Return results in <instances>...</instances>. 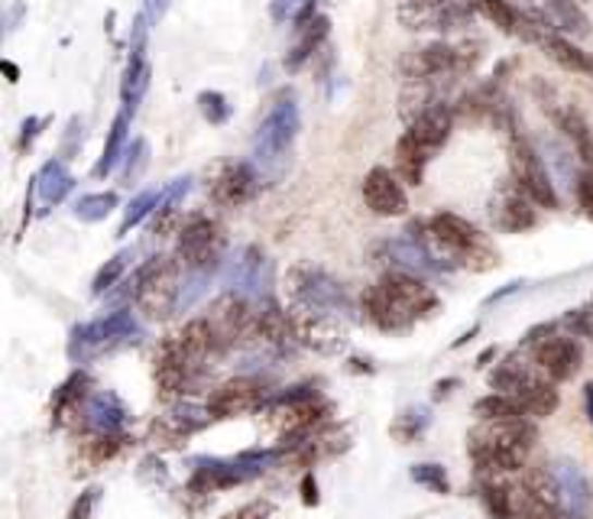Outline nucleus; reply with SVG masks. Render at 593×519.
Returning <instances> with one entry per match:
<instances>
[{
    "label": "nucleus",
    "mask_w": 593,
    "mask_h": 519,
    "mask_svg": "<svg viewBox=\"0 0 593 519\" xmlns=\"http://www.w3.org/2000/svg\"><path fill=\"white\" fill-rule=\"evenodd\" d=\"M360 309L373 328L386 335H399L419 325L422 318L435 315L438 295L422 276L389 269L379 282L366 286V292L360 295Z\"/></svg>",
    "instance_id": "obj_1"
},
{
    "label": "nucleus",
    "mask_w": 593,
    "mask_h": 519,
    "mask_svg": "<svg viewBox=\"0 0 593 519\" xmlns=\"http://www.w3.org/2000/svg\"><path fill=\"white\" fill-rule=\"evenodd\" d=\"M535 442H538V425L529 415L480 419L468 432V455L476 478H509L522 471Z\"/></svg>",
    "instance_id": "obj_2"
},
{
    "label": "nucleus",
    "mask_w": 593,
    "mask_h": 519,
    "mask_svg": "<svg viewBox=\"0 0 593 519\" xmlns=\"http://www.w3.org/2000/svg\"><path fill=\"white\" fill-rule=\"evenodd\" d=\"M451 128H455V114L445 101L432 105L415 121H409V130L396 143V176L409 185H422L425 166L448 143Z\"/></svg>",
    "instance_id": "obj_3"
},
{
    "label": "nucleus",
    "mask_w": 593,
    "mask_h": 519,
    "mask_svg": "<svg viewBox=\"0 0 593 519\" xmlns=\"http://www.w3.org/2000/svg\"><path fill=\"white\" fill-rule=\"evenodd\" d=\"M428 234L422 238L425 244H435L441 257H448L458 266H468L474 273H486L493 269L499 257L489 248V241L476 231L474 225L455 212H438L435 218H428Z\"/></svg>",
    "instance_id": "obj_4"
},
{
    "label": "nucleus",
    "mask_w": 593,
    "mask_h": 519,
    "mask_svg": "<svg viewBox=\"0 0 593 519\" xmlns=\"http://www.w3.org/2000/svg\"><path fill=\"white\" fill-rule=\"evenodd\" d=\"M182 263L179 257H149L130 282V299L136 305V312L149 322H166L179 302H182Z\"/></svg>",
    "instance_id": "obj_5"
},
{
    "label": "nucleus",
    "mask_w": 593,
    "mask_h": 519,
    "mask_svg": "<svg viewBox=\"0 0 593 519\" xmlns=\"http://www.w3.org/2000/svg\"><path fill=\"white\" fill-rule=\"evenodd\" d=\"M558 328H561V322H545V325L529 328L522 338V351L535 361V367L548 381L565 384V381L578 377V371L584 364V348L574 335H561Z\"/></svg>",
    "instance_id": "obj_6"
},
{
    "label": "nucleus",
    "mask_w": 593,
    "mask_h": 519,
    "mask_svg": "<svg viewBox=\"0 0 593 519\" xmlns=\"http://www.w3.org/2000/svg\"><path fill=\"white\" fill-rule=\"evenodd\" d=\"M208 367H202L179 341V335L166 338L159 348H156V358H153V381H156V396L162 402H179L185 399L192 389L198 387V381L205 377Z\"/></svg>",
    "instance_id": "obj_7"
},
{
    "label": "nucleus",
    "mask_w": 593,
    "mask_h": 519,
    "mask_svg": "<svg viewBox=\"0 0 593 519\" xmlns=\"http://www.w3.org/2000/svg\"><path fill=\"white\" fill-rule=\"evenodd\" d=\"M289 292L295 299L299 309H308V312H331V315H341L348 312V292H344V282H338L328 269L322 266H292L289 269Z\"/></svg>",
    "instance_id": "obj_8"
},
{
    "label": "nucleus",
    "mask_w": 593,
    "mask_h": 519,
    "mask_svg": "<svg viewBox=\"0 0 593 519\" xmlns=\"http://www.w3.org/2000/svg\"><path fill=\"white\" fill-rule=\"evenodd\" d=\"M276 393H269V384L256 374H243V377H231L225 381L221 387L215 389L205 402L211 422H228V419H240V415H250V412H259L266 409V402L273 399Z\"/></svg>",
    "instance_id": "obj_9"
},
{
    "label": "nucleus",
    "mask_w": 593,
    "mask_h": 519,
    "mask_svg": "<svg viewBox=\"0 0 593 519\" xmlns=\"http://www.w3.org/2000/svg\"><path fill=\"white\" fill-rule=\"evenodd\" d=\"M295 136H299V105H295L292 95H286V98H279L269 108V114L263 118V124L256 130V136H253V156L259 162L273 166V162L286 159V153L292 149Z\"/></svg>",
    "instance_id": "obj_10"
},
{
    "label": "nucleus",
    "mask_w": 593,
    "mask_h": 519,
    "mask_svg": "<svg viewBox=\"0 0 593 519\" xmlns=\"http://www.w3.org/2000/svg\"><path fill=\"white\" fill-rule=\"evenodd\" d=\"M225 251V231L218 221L198 215L192 218L182 231H179V244H176V257L189 269V273H208Z\"/></svg>",
    "instance_id": "obj_11"
},
{
    "label": "nucleus",
    "mask_w": 593,
    "mask_h": 519,
    "mask_svg": "<svg viewBox=\"0 0 593 519\" xmlns=\"http://www.w3.org/2000/svg\"><path fill=\"white\" fill-rule=\"evenodd\" d=\"M208 322L215 325V331L228 351L256 341V305L243 292L231 289V292L218 295L208 309Z\"/></svg>",
    "instance_id": "obj_12"
},
{
    "label": "nucleus",
    "mask_w": 593,
    "mask_h": 519,
    "mask_svg": "<svg viewBox=\"0 0 593 519\" xmlns=\"http://www.w3.org/2000/svg\"><path fill=\"white\" fill-rule=\"evenodd\" d=\"M512 182L538 205V208H558V192L552 185V176H548V166L542 162V156L532 149L529 140L516 136L512 140Z\"/></svg>",
    "instance_id": "obj_13"
},
{
    "label": "nucleus",
    "mask_w": 593,
    "mask_h": 519,
    "mask_svg": "<svg viewBox=\"0 0 593 519\" xmlns=\"http://www.w3.org/2000/svg\"><path fill=\"white\" fill-rule=\"evenodd\" d=\"M292 322H295V338L302 348L315 351V354H341L348 348V328L341 325L338 315L331 312H308V309H292Z\"/></svg>",
    "instance_id": "obj_14"
},
{
    "label": "nucleus",
    "mask_w": 593,
    "mask_h": 519,
    "mask_svg": "<svg viewBox=\"0 0 593 519\" xmlns=\"http://www.w3.org/2000/svg\"><path fill=\"white\" fill-rule=\"evenodd\" d=\"M211 422L208 409H198L192 402H169V412L156 415L149 425V438L159 448H182V442H189L195 432H202Z\"/></svg>",
    "instance_id": "obj_15"
},
{
    "label": "nucleus",
    "mask_w": 593,
    "mask_h": 519,
    "mask_svg": "<svg viewBox=\"0 0 593 519\" xmlns=\"http://www.w3.org/2000/svg\"><path fill=\"white\" fill-rule=\"evenodd\" d=\"M476 10V0H402L399 16L412 29H451Z\"/></svg>",
    "instance_id": "obj_16"
},
{
    "label": "nucleus",
    "mask_w": 593,
    "mask_h": 519,
    "mask_svg": "<svg viewBox=\"0 0 593 519\" xmlns=\"http://www.w3.org/2000/svg\"><path fill=\"white\" fill-rule=\"evenodd\" d=\"M136 335V322H133V312H126V309H118V312H111V315H105V318H98V322H88V325H82L78 331H75V338H72V358H78V351H82V358H88V354H95V351H105L108 345H118L123 338H133Z\"/></svg>",
    "instance_id": "obj_17"
},
{
    "label": "nucleus",
    "mask_w": 593,
    "mask_h": 519,
    "mask_svg": "<svg viewBox=\"0 0 593 519\" xmlns=\"http://www.w3.org/2000/svg\"><path fill=\"white\" fill-rule=\"evenodd\" d=\"M552 474H555V484H558V507H561V517L565 519H591L593 517V491L584 478V471L561 458L552 464Z\"/></svg>",
    "instance_id": "obj_18"
},
{
    "label": "nucleus",
    "mask_w": 593,
    "mask_h": 519,
    "mask_svg": "<svg viewBox=\"0 0 593 519\" xmlns=\"http://www.w3.org/2000/svg\"><path fill=\"white\" fill-rule=\"evenodd\" d=\"M363 202L379 218H396V215H406V208H409V195L402 189V179L386 166H376V169L366 172Z\"/></svg>",
    "instance_id": "obj_19"
},
{
    "label": "nucleus",
    "mask_w": 593,
    "mask_h": 519,
    "mask_svg": "<svg viewBox=\"0 0 593 519\" xmlns=\"http://www.w3.org/2000/svg\"><path fill=\"white\" fill-rule=\"evenodd\" d=\"M95 396V381L85 371H75L52 396V425L56 429H82L85 409Z\"/></svg>",
    "instance_id": "obj_20"
},
{
    "label": "nucleus",
    "mask_w": 593,
    "mask_h": 519,
    "mask_svg": "<svg viewBox=\"0 0 593 519\" xmlns=\"http://www.w3.org/2000/svg\"><path fill=\"white\" fill-rule=\"evenodd\" d=\"M493 225L506 234H522L529 228L538 225V215H535V202L516 185V182H506L496 198H493Z\"/></svg>",
    "instance_id": "obj_21"
},
{
    "label": "nucleus",
    "mask_w": 593,
    "mask_h": 519,
    "mask_svg": "<svg viewBox=\"0 0 593 519\" xmlns=\"http://www.w3.org/2000/svg\"><path fill=\"white\" fill-rule=\"evenodd\" d=\"M256 345H266L273 351H289L299 345L292 309H282L273 299H263L256 305Z\"/></svg>",
    "instance_id": "obj_22"
},
{
    "label": "nucleus",
    "mask_w": 593,
    "mask_h": 519,
    "mask_svg": "<svg viewBox=\"0 0 593 519\" xmlns=\"http://www.w3.org/2000/svg\"><path fill=\"white\" fill-rule=\"evenodd\" d=\"M256 185H259V179H256V172H253V166H246V162H231V166H225L221 172H218V179L211 182V198L218 202V205H225V208H238V205H246L253 195H256Z\"/></svg>",
    "instance_id": "obj_23"
},
{
    "label": "nucleus",
    "mask_w": 593,
    "mask_h": 519,
    "mask_svg": "<svg viewBox=\"0 0 593 519\" xmlns=\"http://www.w3.org/2000/svg\"><path fill=\"white\" fill-rule=\"evenodd\" d=\"M325 36H328V16H322V13H315V7H308L295 20V43L286 56V69H292V72L302 69L315 56V49L325 43Z\"/></svg>",
    "instance_id": "obj_24"
},
{
    "label": "nucleus",
    "mask_w": 593,
    "mask_h": 519,
    "mask_svg": "<svg viewBox=\"0 0 593 519\" xmlns=\"http://www.w3.org/2000/svg\"><path fill=\"white\" fill-rule=\"evenodd\" d=\"M509 519H565L561 510L525 478L509 481Z\"/></svg>",
    "instance_id": "obj_25"
},
{
    "label": "nucleus",
    "mask_w": 593,
    "mask_h": 519,
    "mask_svg": "<svg viewBox=\"0 0 593 519\" xmlns=\"http://www.w3.org/2000/svg\"><path fill=\"white\" fill-rule=\"evenodd\" d=\"M123 422H126V406L120 402L118 393H95L88 409H85V419H82V432L92 435V432H123Z\"/></svg>",
    "instance_id": "obj_26"
},
{
    "label": "nucleus",
    "mask_w": 593,
    "mask_h": 519,
    "mask_svg": "<svg viewBox=\"0 0 593 519\" xmlns=\"http://www.w3.org/2000/svg\"><path fill=\"white\" fill-rule=\"evenodd\" d=\"M538 46H542L545 56H548L552 62H558L565 72H574V75H588V79H593V56L591 52H584L578 43H571L568 36H558L555 29H548V33L538 39Z\"/></svg>",
    "instance_id": "obj_27"
},
{
    "label": "nucleus",
    "mask_w": 593,
    "mask_h": 519,
    "mask_svg": "<svg viewBox=\"0 0 593 519\" xmlns=\"http://www.w3.org/2000/svg\"><path fill=\"white\" fill-rule=\"evenodd\" d=\"M33 189L39 192V198H43L46 208L59 205V202L72 192V176H69L65 162H62V159H49V162L39 169V176L33 179Z\"/></svg>",
    "instance_id": "obj_28"
},
{
    "label": "nucleus",
    "mask_w": 593,
    "mask_h": 519,
    "mask_svg": "<svg viewBox=\"0 0 593 519\" xmlns=\"http://www.w3.org/2000/svg\"><path fill=\"white\" fill-rule=\"evenodd\" d=\"M516 399L522 402V409H525L529 419H545V415H552V412L558 409L561 393H558V384H555V381H548V377L542 374L538 381H532L529 387L522 389Z\"/></svg>",
    "instance_id": "obj_29"
},
{
    "label": "nucleus",
    "mask_w": 593,
    "mask_h": 519,
    "mask_svg": "<svg viewBox=\"0 0 593 519\" xmlns=\"http://www.w3.org/2000/svg\"><path fill=\"white\" fill-rule=\"evenodd\" d=\"M126 130H130V111L120 108V114L114 118L111 130H108L105 153H101V159H98V166H95V176H98V179H105L108 172H114L120 159L126 156Z\"/></svg>",
    "instance_id": "obj_30"
},
{
    "label": "nucleus",
    "mask_w": 593,
    "mask_h": 519,
    "mask_svg": "<svg viewBox=\"0 0 593 519\" xmlns=\"http://www.w3.org/2000/svg\"><path fill=\"white\" fill-rule=\"evenodd\" d=\"M476 419H519L525 415L522 402L516 396H506V393H486L474 402Z\"/></svg>",
    "instance_id": "obj_31"
},
{
    "label": "nucleus",
    "mask_w": 593,
    "mask_h": 519,
    "mask_svg": "<svg viewBox=\"0 0 593 519\" xmlns=\"http://www.w3.org/2000/svg\"><path fill=\"white\" fill-rule=\"evenodd\" d=\"M123 442H126L123 432H92V435H85V455L92 464H105V461L118 458Z\"/></svg>",
    "instance_id": "obj_32"
},
{
    "label": "nucleus",
    "mask_w": 593,
    "mask_h": 519,
    "mask_svg": "<svg viewBox=\"0 0 593 519\" xmlns=\"http://www.w3.org/2000/svg\"><path fill=\"white\" fill-rule=\"evenodd\" d=\"M114 208H118V195H114V192H95V195H82V198H78L75 215H78L85 225H98V221H105Z\"/></svg>",
    "instance_id": "obj_33"
},
{
    "label": "nucleus",
    "mask_w": 593,
    "mask_h": 519,
    "mask_svg": "<svg viewBox=\"0 0 593 519\" xmlns=\"http://www.w3.org/2000/svg\"><path fill=\"white\" fill-rule=\"evenodd\" d=\"M476 10L486 13L503 33H516L519 36V26H522V10L512 7L509 0H476Z\"/></svg>",
    "instance_id": "obj_34"
},
{
    "label": "nucleus",
    "mask_w": 593,
    "mask_h": 519,
    "mask_svg": "<svg viewBox=\"0 0 593 519\" xmlns=\"http://www.w3.org/2000/svg\"><path fill=\"white\" fill-rule=\"evenodd\" d=\"M159 198H162V192H156V189H146V192H140L126 208H123V221H120V234H130V228H136L143 218H149L153 212H156V205H159Z\"/></svg>",
    "instance_id": "obj_35"
},
{
    "label": "nucleus",
    "mask_w": 593,
    "mask_h": 519,
    "mask_svg": "<svg viewBox=\"0 0 593 519\" xmlns=\"http://www.w3.org/2000/svg\"><path fill=\"white\" fill-rule=\"evenodd\" d=\"M425 425H428V412H425V409H406V412L392 422V435H396L402 445H409V442H415V438L425 432Z\"/></svg>",
    "instance_id": "obj_36"
},
{
    "label": "nucleus",
    "mask_w": 593,
    "mask_h": 519,
    "mask_svg": "<svg viewBox=\"0 0 593 519\" xmlns=\"http://www.w3.org/2000/svg\"><path fill=\"white\" fill-rule=\"evenodd\" d=\"M412 481L428 487L432 494H451V481H448L445 464H432V461L428 464H415L412 468Z\"/></svg>",
    "instance_id": "obj_37"
},
{
    "label": "nucleus",
    "mask_w": 593,
    "mask_h": 519,
    "mask_svg": "<svg viewBox=\"0 0 593 519\" xmlns=\"http://www.w3.org/2000/svg\"><path fill=\"white\" fill-rule=\"evenodd\" d=\"M126 273V254H118V257H111L101 269H98V276H95V282H92V289H95V295H105V292H111L114 286L120 282V276Z\"/></svg>",
    "instance_id": "obj_38"
},
{
    "label": "nucleus",
    "mask_w": 593,
    "mask_h": 519,
    "mask_svg": "<svg viewBox=\"0 0 593 519\" xmlns=\"http://www.w3.org/2000/svg\"><path fill=\"white\" fill-rule=\"evenodd\" d=\"M198 108H202L205 121H211V124H225L231 118V105H228V98L221 92H202Z\"/></svg>",
    "instance_id": "obj_39"
},
{
    "label": "nucleus",
    "mask_w": 593,
    "mask_h": 519,
    "mask_svg": "<svg viewBox=\"0 0 593 519\" xmlns=\"http://www.w3.org/2000/svg\"><path fill=\"white\" fill-rule=\"evenodd\" d=\"M561 325L574 338H593V309H574V312H568L561 318Z\"/></svg>",
    "instance_id": "obj_40"
},
{
    "label": "nucleus",
    "mask_w": 593,
    "mask_h": 519,
    "mask_svg": "<svg viewBox=\"0 0 593 519\" xmlns=\"http://www.w3.org/2000/svg\"><path fill=\"white\" fill-rule=\"evenodd\" d=\"M146 153H149V149H146V140H140V136L133 140V146H126V166H123V179H126V182H133V179L143 172Z\"/></svg>",
    "instance_id": "obj_41"
},
{
    "label": "nucleus",
    "mask_w": 593,
    "mask_h": 519,
    "mask_svg": "<svg viewBox=\"0 0 593 519\" xmlns=\"http://www.w3.org/2000/svg\"><path fill=\"white\" fill-rule=\"evenodd\" d=\"M98 504H101V487H88V491H82V497L72 504V510H69V519H92L95 517V510H98Z\"/></svg>",
    "instance_id": "obj_42"
},
{
    "label": "nucleus",
    "mask_w": 593,
    "mask_h": 519,
    "mask_svg": "<svg viewBox=\"0 0 593 519\" xmlns=\"http://www.w3.org/2000/svg\"><path fill=\"white\" fill-rule=\"evenodd\" d=\"M273 514H276V507L269 500H250V504H243L238 510L225 514L221 519H273Z\"/></svg>",
    "instance_id": "obj_43"
},
{
    "label": "nucleus",
    "mask_w": 593,
    "mask_h": 519,
    "mask_svg": "<svg viewBox=\"0 0 593 519\" xmlns=\"http://www.w3.org/2000/svg\"><path fill=\"white\" fill-rule=\"evenodd\" d=\"M308 7H315V0H273V16L276 20H299Z\"/></svg>",
    "instance_id": "obj_44"
},
{
    "label": "nucleus",
    "mask_w": 593,
    "mask_h": 519,
    "mask_svg": "<svg viewBox=\"0 0 593 519\" xmlns=\"http://www.w3.org/2000/svg\"><path fill=\"white\" fill-rule=\"evenodd\" d=\"M578 205L584 208V215L593 218V169H584L581 176H578Z\"/></svg>",
    "instance_id": "obj_45"
},
{
    "label": "nucleus",
    "mask_w": 593,
    "mask_h": 519,
    "mask_svg": "<svg viewBox=\"0 0 593 519\" xmlns=\"http://www.w3.org/2000/svg\"><path fill=\"white\" fill-rule=\"evenodd\" d=\"M302 504L305 507H315L318 504V481H315L312 471H305V478H302Z\"/></svg>",
    "instance_id": "obj_46"
},
{
    "label": "nucleus",
    "mask_w": 593,
    "mask_h": 519,
    "mask_svg": "<svg viewBox=\"0 0 593 519\" xmlns=\"http://www.w3.org/2000/svg\"><path fill=\"white\" fill-rule=\"evenodd\" d=\"M39 128H43V121H39V118H29V121L23 124V133H20V143H16V146H20V149H26V146L36 140Z\"/></svg>",
    "instance_id": "obj_47"
},
{
    "label": "nucleus",
    "mask_w": 593,
    "mask_h": 519,
    "mask_svg": "<svg viewBox=\"0 0 593 519\" xmlns=\"http://www.w3.org/2000/svg\"><path fill=\"white\" fill-rule=\"evenodd\" d=\"M458 387V381H441L438 387H435V399H441V396H448L451 389Z\"/></svg>",
    "instance_id": "obj_48"
},
{
    "label": "nucleus",
    "mask_w": 593,
    "mask_h": 519,
    "mask_svg": "<svg viewBox=\"0 0 593 519\" xmlns=\"http://www.w3.org/2000/svg\"><path fill=\"white\" fill-rule=\"evenodd\" d=\"M584 409H588V419L593 422V384L584 387Z\"/></svg>",
    "instance_id": "obj_49"
},
{
    "label": "nucleus",
    "mask_w": 593,
    "mask_h": 519,
    "mask_svg": "<svg viewBox=\"0 0 593 519\" xmlns=\"http://www.w3.org/2000/svg\"><path fill=\"white\" fill-rule=\"evenodd\" d=\"M3 72H7V75H10V82H16V75H20V72H16V65H13V62H3Z\"/></svg>",
    "instance_id": "obj_50"
},
{
    "label": "nucleus",
    "mask_w": 593,
    "mask_h": 519,
    "mask_svg": "<svg viewBox=\"0 0 593 519\" xmlns=\"http://www.w3.org/2000/svg\"><path fill=\"white\" fill-rule=\"evenodd\" d=\"M591 309H593V305H591Z\"/></svg>",
    "instance_id": "obj_51"
}]
</instances>
